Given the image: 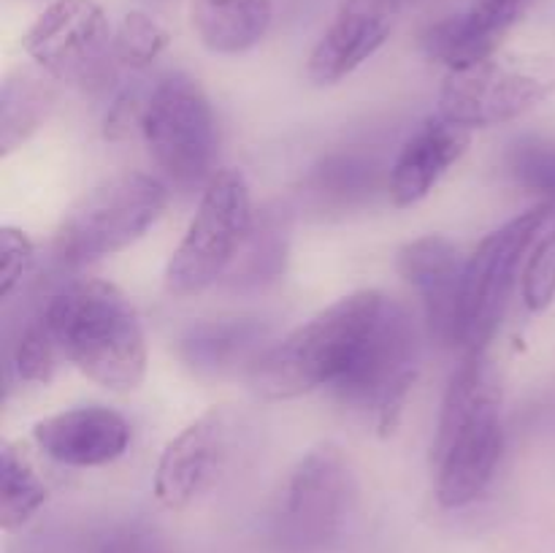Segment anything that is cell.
I'll return each instance as SVG.
<instances>
[{
    "label": "cell",
    "instance_id": "1",
    "mask_svg": "<svg viewBox=\"0 0 555 553\" xmlns=\"http://www.w3.org/2000/svg\"><path fill=\"white\" fill-rule=\"evenodd\" d=\"M388 301L383 291H356L266 347L249 369L255 394L269 401H287L320 388H339Z\"/></svg>",
    "mask_w": 555,
    "mask_h": 553
},
{
    "label": "cell",
    "instance_id": "18",
    "mask_svg": "<svg viewBox=\"0 0 555 553\" xmlns=\"http://www.w3.org/2000/svg\"><path fill=\"white\" fill-rule=\"evenodd\" d=\"M190 22L209 52L233 57L263 41L274 22V0H190Z\"/></svg>",
    "mask_w": 555,
    "mask_h": 553
},
{
    "label": "cell",
    "instance_id": "23",
    "mask_svg": "<svg viewBox=\"0 0 555 553\" xmlns=\"http://www.w3.org/2000/svg\"><path fill=\"white\" fill-rule=\"evenodd\" d=\"M57 356H63V352H60L57 339H54L52 329L41 314V318L30 320L16 336L14 350H11V369L22 383L43 385L54 377Z\"/></svg>",
    "mask_w": 555,
    "mask_h": 553
},
{
    "label": "cell",
    "instance_id": "6",
    "mask_svg": "<svg viewBox=\"0 0 555 553\" xmlns=\"http://www.w3.org/2000/svg\"><path fill=\"white\" fill-rule=\"evenodd\" d=\"M555 95V60L542 52H499L448 70L437 114L464 128L515 123Z\"/></svg>",
    "mask_w": 555,
    "mask_h": 553
},
{
    "label": "cell",
    "instance_id": "19",
    "mask_svg": "<svg viewBox=\"0 0 555 553\" xmlns=\"http://www.w3.org/2000/svg\"><path fill=\"white\" fill-rule=\"evenodd\" d=\"M266 329L255 320H215L198 323L179 339V352L190 366L201 372H222L236 363H253L263 356L260 350Z\"/></svg>",
    "mask_w": 555,
    "mask_h": 553
},
{
    "label": "cell",
    "instance_id": "8",
    "mask_svg": "<svg viewBox=\"0 0 555 553\" xmlns=\"http://www.w3.org/2000/svg\"><path fill=\"white\" fill-rule=\"evenodd\" d=\"M555 217V201H542L520 211L502 228L488 233L469 255L464 276V304H461V342L466 352H482L499 329L513 287L518 282L520 263Z\"/></svg>",
    "mask_w": 555,
    "mask_h": 553
},
{
    "label": "cell",
    "instance_id": "25",
    "mask_svg": "<svg viewBox=\"0 0 555 553\" xmlns=\"http://www.w3.org/2000/svg\"><path fill=\"white\" fill-rule=\"evenodd\" d=\"M509 168L534 193L545 195V201H555V150L545 141H524L515 146Z\"/></svg>",
    "mask_w": 555,
    "mask_h": 553
},
{
    "label": "cell",
    "instance_id": "7",
    "mask_svg": "<svg viewBox=\"0 0 555 553\" xmlns=\"http://www.w3.org/2000/svg\"><path fill=\"white\" fill-rule=\"evenodd\" d=\"M141 133L150 155L179 188L206 184L215 173L217 125L211 101L188 74H168L141 106Z\"/></svg>",
    "mask_w": 555,
    "mask_h": 553
},
{
    "label": "cell",
    "instance_id": "16",
    "mask_svg": "<svg viewBox=\"0 0 555 553\" xmlns=\"http://www.w3.org/2000/svg\"><path fill=\"white\" fill-rule=\"evenodd\" d=\"M472 130L444 119L442 114L428 117L410 139L401 144L388 173V193L399 209L421 204L434 193L444 173L466 155Z\"/></svg>",
    "mask_w": 555,
    "mask_h": 553
},
{
    "label": "cell",
    "instance_id": "9",
    "mask_svg": "<svg viewBox=\"0 0 555 553\" xmlns=\"http://www.w3.org/2000/svg\"><path fill=\"white\" fill-rule=\"evenodd\" d=\"M22 47L43 74L81 92L103 90L117 68L114 27L95 0H52Z\"/></svg>",
    "mask_w": 555,
    "mask_h": 553
},
{
    "label": "cell",
    "instance_id": "26",
    "mask_svg": "<svg viewBox=\"0 0 555 553\" xmlns=\"http://www.w3.org/2000/svg\"><path fill=\"white\" fill-rule=\"evenodd\" d=\"M36 263V247L30 236L20 228H0V298H11V293L27 280Z\"/></svg>",
    "mask_w": 555,
    "mask_h": 553
},
{
    "label": "cell",
    "instance_id": "2",
    "mask_svg": "<svg viewBox=\"0 0 555 553\" xmlns=\"http://www.w3.org/2000/svg\"><path fill=\"white\" fill-rule=\"evenodd\" d=\"M43 320L60 352L85 377L114 394H128L144 383L146 336L133 301L106 280H79L54 293Z\"/></svg>",
    "mask_w": 555,
    "mask_h": 553
},
{
    "label": "cell",
    "instance_id": "11",
    "mask_svg": "<svg viewBox=\"0 0 555 553\" xmlns=\"http://www.w3.org/2000/svg\"><path fill=\"white\" fill-rule=\"evenodd\" d=\"M350 497L352 477L345 453L331 442L307 450L282 488V537L296 548L325 545L339 535Z\"/></svg>",
    "mask_w": 555,
    "mask_h": 553
},
{
    "label": "cell",
    "instance_id": "14",
    "mask_svg": "<svg viewBox=\"0 0 555 553\" xmlns=\"http://www.w3.org/2000/svg\"><path fill=\"white\" fill-rule=\"evenodd\" d=\"M399 0H345L312 47L307 79L318 87L339 85L372 60L390 38Z\"/></svg>",
    "mask_w": 555,
    "mask_h": 553
},
{
    "label": "cell",
    "instance_id": "13",
    "mask_svg": "<svg viewBox=\"0 0 555 553\" xmlns=\"http://www.w3.org/2000/svg\"><path fill=\"white\" fill-rule=\"evenodd\" d=\"M469 255L442 233H428L404 244L399 253V271L406 285L421 298L428 334L439 345L455 347L461 342V304Z\"/></svg>",
    "mask_w": 555,
    "mask_h": 553
},
{
    "label": "cell",
    "instance_id": "15",
    "mask_svg": "<svg viewBox=\"0 0 555 553\" xmlns=\"http://www.w3.org/2000/svg\"><path fill=\"white\" fill-rule=\"evenodd\" d=\"M30 437L47 459L74 470H90L128 453L130 423L108 407H74L33 423Z\"/></svg>",
    "mask_w": 555,
    "mask_h": 553
},
{
    "label": "cell",
    "instance_id": "20",
    "mask_svg": "<svg viewBox=\"0 0 555 553\" xmlns=\"http://www.w3.org/2000/svg\"><path fill=\"white\" fill-rule=\"evenodd\" d=\"M52 76L20 70L3 81L0 92V152L20 150L52 114L57 92Z\"/></svg>",
    "mask_w": 555,
    "mask_h": 553
},
{
    "label": "cell",
    "instance_id": "24",
    "mask_svg": "<svg viewBox=\"0 0 555 553\" xmlns=\"http://www.w3.org/2000/svg\"><path fill=\"white\" fill-rule=\"evenodd\" d=\"M520 298L534 314L545 312L555 301V217L529 249L520 271Z\"/></svg>",
    "mask_w": 555,
    "mask_h": 553
},
{
    "label": "cell",
    "instance_id": "21",
    "mask_svg": "<svg viewBox=\"0 0 555 553\" xmlns=\"http://www.w3.org/2000/svg\"><path fill=\"white\" fill-rule=\"evenodd\" d=\"M49 502V486L25 445H3L0 453V526L16 531Z\"/></svg>",
    "mask_w": 555,
    "mask_h": 553
},
{
    "label": "cell",
    "instance_id": "10",
    "mask_svg": "<svg viewBox=\"0 0 555 553\" xmlns=\"http://www.w3.org/2000/svg\"><path fill=\"white\" fill-rule=\"evenodd\" d=\"M417 380V331L410 312L390 298L366 347L339 388L341 404L372 415L383 437L396 432Z\"/></svg>",
    "mask_w": 555,
    "mask_h": 553
},
{
    "label": "cell",
    "instance_id": "22",
    "mask_svg": "<svg viewBox=\"0 0 555 553\" xmlns=\"http://www.w3.org/2000/svg\"><path fill=\"white\" fill-rule=\"evenodd\" d=\"M168 43H171L168 30L146 11H128L114 27V54L117 63L128 68H150L166 52Z\"/></svg>",
    "mask_w": 555,
    "mask_h": 553
},
{
    "label": "cell",
    "instance_id": "27",
    "mask_svg": "<svg viewBox=\"0 0 555 553\" xmlns=\"http://www.w3.org/2000/svg\"><path fill=\"white\" fill-rule=\"evenodd\" d=\"M98 553H160L157 551L155 540L144 531H119L112 540L103 542Z\"/></svg>",
    "mask_w": 555,
    "mask_h": 553
},
{
    "label": "cell",
    "instance_id": "12",
    "mask_svg": "<svg viewBox=\"0 0 555 553\" xmlns=\"http://www.w3.org/2000/svg\"><path fill=\"white\" fill-rule=\"evenodd\" d=\"M231 412L209 407L168 439L157 459L152 493L166 510H188L217 486L231 459Z\"/></svg>",
    "mask_w": 555,
    "mask_h": 553
},
{
    "label": "cell",
    "instance_id": "4",
    "mask_svg": "<svg viewBox=\"0 0 555 553\" xmlns=\"http://www.w3.org/2000/svg\"><path fill=\"white\" fill-rule=\"evenodd\" d=\"M168 206V188L144 171H122L87 190L54 233V255L65 266L108 258L157 226Z\"/></svg>",
    "mask_w": 555,
    "mask_h": 553
},
{
    "label": "cell",
    "instance_id": "5",
    "mask_svg": "<svg viewBox=\"0 0 555 553\" xmlns=\"http://www.w3.org/2000/svg\"><path fill=\"white\" fill-rule=\"evenodd\" d=\"M255 228L253 193L238 168H217L201 190L198 209L166 266L171 296H198L215 285L247 247Z\"/></svg>",
    "mask_w": 555,
    "mask_h": 553
},
{
    "label": "cell",
    "instance_id": "17",
    "mask_svg": "<svg viewBox=\"0 0 555 553\" xmlns=\"http://www.w3.org/2000/svg\"><path fill=\"white\" fill-rule=\"evenodd\" d=\"M537 0H475L464 14H453L423 33V49L448 70L466 68L502 49L504 36Z\"/></svg>",
    "mask_w": 555,
    "mask_h": 553
},
{
    "label": "cell",
    "instance_id": "3",
    "mask_svg": "<svg viewBox=\"0 0 555 553\" xmlns=\"http://www.w3.org/2000/svg\"><path fill=\"white\" fill-rule=\"evenodd\" d=\"M431 450L437 472L434 493L444 510L469 507L493 483L504 450V428L486 350L466 352L450 377Z\"/></svg>",
    "mask_w": 555,
    "mask_h": 553
}]
</instances>
